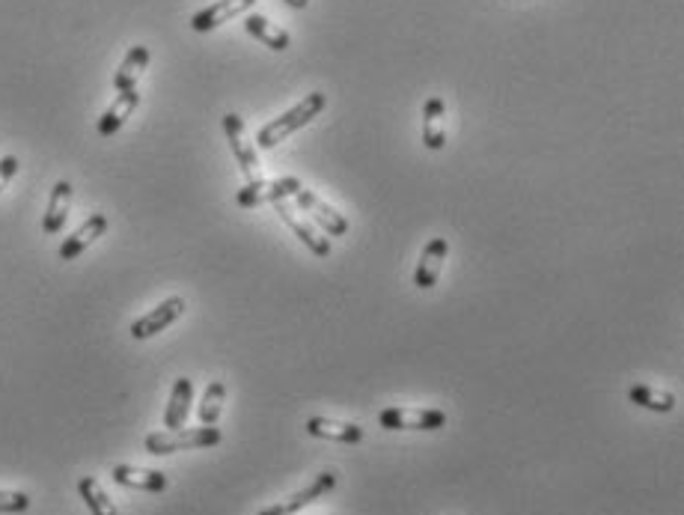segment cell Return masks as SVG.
<instances>
[{"label":"cell","mask_w":684,"mask_h":515,"mask_svg":"<svg viewBox=\"0 0 684 515\" xmlns=\"http://www.w3.org/2000/svg\"><path fill=\"white\" fill-rule=\"evenodd\" d=\"M447 254H450V242H447L444 236L429 239V245H426L423 254H420L417 271H414V286H417V289H432V286L438 283Z\"/></svg>","instance_id":"cell-11"},{"label":"cell","mask_w":684,"mask_h":515,"mask_svg":"<svg viewBox=\"0 0 684 515\" xmlns=\"http://www.w3.org/2000/svg\"><path fill=\"white\" fill-rule=\"evenodd\" d=\"M137 105H140V93H137V90L119 93L114 102H111V108L99 117V134H102V137H114L116 131L128 123V117L137 111Z\"/></svg>","instance_id":"cell-18"},{"label":"cell","mask_w":684,"mask_h":515,"mask_svg":"<svg viewBox=\"0 0 684 515\" xmlns=\"http://www.w3.org/2000/svg\"><path fill=\"white\" fill-rule=\"evenodd\" d=\"M30 510L27 492H0V515H21Z\"/></svg>","instance_id":"cell-24"},{"label":"cell","mask_w":684,"mask_h":515,"mask_svg":"<svg viewBox=\"0 0 684 515\" xmlns=\"http://www.w3.org/2000/svg\"><path fill=\"white\" fill-rule=\"evenodd\" d=\"M304 185L301 179L295 176H283V179H253L247 182L244 188H238L235 194V203L241 209H256V206H265V203H280V200H289L295 194H301Z\"/></svg>","instance_id":"cell-4"},{"label":"cell","mask_w":684,"mask_h":515,"mask_svg":"<svg viewBox=\"0 0 684 515\" xmlns=\"http://www.w3.org/2000/svg\"><path fill=\"white\" fill-rule=\"evenodd\" d=\"M274 206H277V215L283 218V224H286V227H289V230L301 239V245H307V248H310V254H313V257L325 259L328 254H331V242H328L325 236H319V230H316V227H313L304 215H298V212H295L286 200H280V203H274Z\"/></svg>","instance_id":"cell-8"},{"label":"cell","mask_w":684,"mask_h":515,"mask_svg":"<svg viewBox=\"0 0 684 515\" xmlns=\"http://www.w3.org/2000/svg\"><path fill=\"white\" fill-rule=\"evenodd\" d=\"M191 402H194V385H191V379H176V385L170 390V402L164 408V426L170 432L185 426V420L191 414Z\"/></svg>","instance_id":"cell-20"},{"label":"cell","mask_w":684,"mask_h":515,"mask_svg":"<svg viewBox=\"0 0 684 515\" xmlns=\"http://www.w3.org/2000/svg\"><path fill=\"white\" fill-rule=\"evenodd\" d=\"M628 399H631L634 405H640V408L661 411V414H667V411H673V408H676V396H673V393H667V390H655V387H649V385H634L631 390H628Z\"/></svg>","instance_id":"cell-23"},{"label":"cell","mask_w":684,"mask_h":515,"mask_svg":"<svg viewBox=\"0 0 684 515\" xmlns=\"http://www.w3.org/2000/svg\"><path fill=\"white\" fill-rule=\"evenodd\" d=\"M307 432L322 441H337V444H360L363 429L357 423H342V420H328V417H310Z\"/></svg>","instance_id":"cell-17"},{"label":"cell","mask_w":684,"mask_h":515,"mask_svg":"<svg viewBox=\"0 0 684 515\" xmlns=\"http://www.w3.org/2000/svg\"><path fill=\"white\" fill-rule=\"evenodd\" d=\"M224 134H227L229 149H232L241 173L247 176V182L259 179V155H256V149L247 137V126L238 114H224Z\"/></svg>","instance_id":"cell-5"},{"label":"cell","mask_w":684,"mask_h":515,"mask_svg":"<svg viewBox=\"0 0 684 515\" xmlns=\"http://www.w3.org/2000/svg\"><path fill=\"white\" fill-rule=\"evenodd\" d=\"M378 426L387 432H438L447 426V414L441 408H381Z\"/></svg>","instance_id":"cell-3"},{"label":"cell","mask_w":684,"mask_h":515,"mask_svg":"<svg viewBox=\"0 0 684 515\" xmlns=\"http://www.w3.org/2000/svg\"><path fill=\"white\" fill-rule=\"evenodd\" d=\"M337 486V474L334 471H322L307 489H301V492H295L289 501H283V504H277V507H268V510H262L259 515H295L301 513L304 507H310L313 501H319V498H325L331 489Z\"/></svg>","instance_id":"cell-9"},{"label":"cell","mask_w":684,"mask_h":515,"mask_svg":"<svg viewBox=\"0 0 684 515\" xmlns=\"http://www.w3.org/2000/svg\"><path fill=\"white\" fill-rule=\"evenodd\" d=\"M286 6H292V9H307L310 6V0H283Z\"/></svg>","instance_id":"cell-26"},{"label":"cell","mask_w":684,"mask_h":515,"mask_svg":"<svg viewBox=\"0 0 684 515\" xmlns=\"http://www.w3.org/2000/svg\"><path fill=\"white\" fill-rule=\"evenodd\" d=\"M221 441H224V435H221L218 426H197V429L152 432V435H146L143 447L152 456H170V453H179V450H206V447H215Z\"/></svg>","instance_id":"cell-2"},{"label":"cell","mask_w":684,"mask_h":515,"mask_svg":"<svg viewBox=\"0 0 684 515\" xmlns=\"http://www.w3.org/2000/svg\"><path fill=\"white\" fill-rule=\"evenodd\" d=\"M182 313H185V298L173 295V298L161 301L158 307H152L146 316L134 319V322H131V337H134V340H149V337L167 331Z\"/></svg>","instance_id":"cell-6"},{"label":"cell","mask_w":684,"mask_h":515,"mask_svg":"<svg viewBox=\"0 0 684 515\" xmlns=\"http://www.w3.org/2000/svg\"><path fill=\"white\" fill-rule=\"evenodd\" d=\"M328 99L325 93H310L307 99H301L295 108H289L283 117L271 120L268 126H262L256 134V146L259 149H274L277 143H283L286 137H292L295 131H301L307 123H313L322 111H325Z\"/></svg>","instance_id":"cell-1"},{"label":"cell","mask_w":684,"mask_h":515,"mask_svg":"<svg viewBox=\"0 0 684 515\" xmlns=\"http://www.w3.org/2000/svg\"><path fill=\"white\" fill-rule=\"evenodd\" d=\"M423 143L429 149H444L447 143V105L441 96H432L423 105Z\"/></svg>","instance_id":"cell-15"},{"label":"cell","mask_w":684,"mask_h":515,"mask_svg":"<svg viewBox=\"0 0 684 515\" xmlns=\"http://www.w3.org/2000/svg\"><path fill=\"white\" fill-rule=\"evenodd\" d=\"M224 402H227V385L221 379H215L212 385H206L203 399H200V423L203 426H215L224 414Z\"/></svg>","instance_id":"cell-22"},{"label":"cell","mask_w":684,"mask_h":515,"mask_svg":"<svg viewBox=\"0 0 684 515\" xmlns=\"http://www.w3.org/2000/svg\"><path fill=\"white\" fill-rule=\"evenodd\" d=\"M15 173H18V158H15V155H3V158H0V194H3V188L12 182Z\"/></svg>","instance_id":"cell-25"},{"label":"cell","mask_w":684,"mask_h":515,"mask_svg":"<svg viewBox=\"0 0 684 515\" xmlns=\"http://www.w3.org/2000/svg\"><path fill=\"white\" fill-rule=\"evenodd\" d=\"M295 200H298L301 212H307L328 236H345V233H348V221L342 218L334 206H328L319 194H313V191L304 188L301 194H295Z\"/></svg>","instance_id":"cell-10"},{"label":"cell","mask_w":684,"mask_h":515,"mask_svg":"<svg viewBox=\"0 0 684 515\" xmlns=\"http://www.w3.org/2000/svg\"><path fill=\"white\" fill-rule=\"evenodd\" d=\"M78 495L84 498L87 510L93 515H116L114 501L108 498V492L102 489V483L96 477H81L78 480Z\"/></svg>","instance_id":"cell-21"},{"label":"cell","mask_w":684,"mask_h":515,"mask_svg":"<svg viewBox=\"0 0 684 515\" xmlns=\"http://www.w3.org/2000/svg\"><path fill=\"white\" fill-rule=\"evenodd\" d=\"M108 233V215L105 212H93L63 245H60V251H57V257L63 259V262H72V259H78L87 248H93L102 236Z\"/></svg>","instance_id":"cell-7"},{"label":"cell","mask_w":684,"mask_h":515,"mask_svg":"<svg viewBox=\"0 0 684 515\" xmlns=\"http://www.w3.org/2000/svg\"><path fill=\"white\" fill-rule=\"evenodd\" d=\"M72 182L60 179L51 191V200H48V209H45V218H42V233L45 236H57L69 218V206H72Z\"/></svg>","instance_id":"cell-14"},{"label":"cell","mask_w":684,"mask_h":515,"mask_svg":"<svg viewBox=\"0 0 684 515\" xmlns=\"http://www.w3.org/2000/svg\"><path fill=\"white\" fill-rule=\"evenodd\" d=\"M244 30L253 36V39H259L265 48H271V51H286L289 48V33L283 30V27H277L271 18H265V15H259V12H247V18H244Z\"/></svg>","instance_id":"cell-19"},{"label":"cell","mask_w":684,"mask_h":515,"mask_svg":"<svg viewBox=\"0 0 684 515\" xmlns=\"http://www.w3.org/2000/svg\"><path fill=\"white\" fill-rule=\"evenodd\" d=\"M149 60H152V51H149L146 45H134V48L125 54V60L119 63V69H116V75H114L116 93L137 90V81L143 78V72H146Z\"/></svg>","instance_id":"cell-16"},{"label":"cell","mask_w":684,"mask_h":515,"mask_svg":"<svg viewBox=\"0 0 684 515\" xmlns=\"http://www.w3.org/2000/svg\"><path fill=\"white\" fill-rule=\"evenodd\" d=\"M114 483H119L122 489H134V492H164L167 489V474L161 471H149V468H134V465H116L111 471Z\"/></svg>","instance_id":"cell-13"},{"label":"cell","mask_w":684,"mask_h":515,"mask_svg":"<svg viewBox=\"0 0 684 515\" xmlns=\"http://www.w3.org/2000/svg\"><path fill=\"white\" fill-rule=\"evenodd\" d=\"M253 6H256V0H218V3H212V6H206V9H200V12L191 18V27H194L197 33H209V30L227 24L229 18H238V15H244V12H250Z\"/></svg>","instance_id":"cell-12"}]
</instances>
